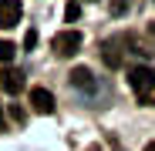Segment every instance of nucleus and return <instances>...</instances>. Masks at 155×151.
Wrapping results in <instances>:
<instances>
[{
	"label": "nucleus",
	"mask_w": 155,
	"mask_h": 151,
	"mask_svg": "<svg viewBox=\"0 0 155 151\" xmlns=\"http://www.w3.org/2000/svg\"><path fill=\"white\" fill-rule=\"evenodd\" d=\"M24 71H17V67H4V74H0V87H4L7 94H20L24 91Z\"/></svg>",
	"instance_id": "20e7f679"
},
{
	"label": "nucleus",
	"mask_w": 155,
	"mask_h": 151,
	"mask_svg": "<svg viewBox=\"0 0 155 151\" xmlns=\"http://www.w3.org/2000/svg\"><path fill=\"white\" fill-rule=\"evenodd\" d=\"M31 108L37 114H51V111H54V94L44 91V87H34L31 91Z\"/></svg>",
	"instance_id": "39448f33"
},
{
	"label": "nucleus",
	"mask_w": 155,
	"mask_h": 151,
	"mask_svg": "<svg viewBox=\"0 0 155 151\" xmlns=\"http://www.w3.org/2000/svg\"><path fill=\"white\" fill-rule=\"evenodd\" d=\"M81 44H84V37L78 30H61L54 40H51V50H54L58 57H74L78 50H81Z\"/></svg>",
	"instance_id": "f03ea898"
},
{
	"label": "nucleus",
	"mask_w": 155,
	"mask_h": 151,
	"mask_svg": "<svg viewBox=\"0 0 155 151\" xmlns=\"http://www.w3.org/2000/svg\"><path fill=\"white\" fill-rule=\"evenodd\" d=\"M71 84H74L78 91H91V87H94V74H91L88 67H74V71H71Z\"/></svg>",
	"instance_id": "0eeeda50"
},
{
	"label": "nucleus",
	"mask_w": 155,
	"mask_h": 151,
	"mask_svg": "<svg viewBox=\"0 0 155 151\" xmlns=\"http://www.w3.org/2000/svg\"><path fill=\"white\" fill-rule=\"evenodd\" d=\"M145 151H155V141H152V144H148V148H145Z\"/></svg>",
	"instance_id": "ddd939ff"
},
{
	"label": "nucleus",
	"mask_w": 155,
	"mask_h": 151,
	"mask_svg": "<svg viewBox=\"0 0 155 151\" xmlns=\"http://www.w3.org/2000/svg\"><path fill=\"white\" fill-rule=\"evenodd\" d=\"M148 34H152V40H155V20H152V24H148Z\"/></svg>",
	"instance_id": "9b49d317"
},
{
	"label": "nucleus",
	"mask_w": 155,
	"mask_h": 151,
	"mask_svg": "<svg viewBox=\"0 0 155 151\" xmlns=\"http://www.w3.org/2000/svg\"><path fill=\"white\" fill-rule=\"evenodd\" d=\"M88 151H101V148H88Z\"/></svg>",
	"instance_id": "4468645a"
},
{
	"label": "nucleus",
	"mask_w": 155,
	"mask_h": 151,
	"mask_svg": "<svg viewBox=\"0 0 155 151\" xmlns=\"http://www.w3.org/2000/svg\"><path fill=\"white\" fill-rule=\"evenodd\" d=\"M14 54H17V44L0 40V61H4V64H10V61H14Z\"/></svg>",
	"instance_id": "6e6552de"
},
{
	"label": "nucleus",
	"mask_w": 155,
	"mask_h": 151,
	"mask_svg": "<svg viewBox=\"0 0 155 151\" xmlns=\"http://www.w3.org/2000/svg\"><path fill=\"white\" fill-rule=\"evenodd\" d=\"M64 17H68V20H78V17H81V7L71 0V4H68V10H64Z\"/></svg>",
	"instance_id": "1a4fd4ad"
},
{
	"label": "nucleus",
	"mask_w": 155,
	"mask_h": 151,
	"mask_svg": "<svg viewBox=\"0 0 155 151\" xmlns=\"http://www.w3.org/2000/svg\"><path fill=\"white\" fill-rule=\"evenodd\" d=\"M24 47H31V50L37 47V30H27V37H24Z\"/></svg>",
	"instance_id": "9d476101"
},
{
	"label": "nucleus",
	"mask_w": 155,
	"mask_h": 151,
	"mask_svg": "<svg viewBox=\"0 0 155 151\" xmlns=\"http://www.w3.org/2000/svg\"><path fill=\"white\" fill-rule=\"evenodd\" d=\"M128 84H132V91L138 94L142 104H152V94H155V71L148 64H138L128 71Z\"/></svg>",
	"instance_id": "f257e3e1"
},
{
	"label": "nucleus",
	"mask_w": 155,
	"mask_h": 151,
	"mask_svg": "<svg viewBox=\"0 0 155 151\" xmlns=\"http://www.w3.org/2000/svg\"><path fill=\"white\" fill-rule=\"evenodd\" d=\"M101 57H105V64L111 71L121 67V40H105V44H101Z\"/></svg>",
	"instance_id": "423d86ee"
},
{
	"label": "nucleus",
	"mask_w": 155,
	"mask_h": 151,
	"mask_svg": "<svg viewBox=\"0 0 155 151\" xmlns=\"http://www.w3.org/2000/svg\"><path fill=\"white\" fill-rule=\"evenodd\" d=\"M20 14H24L20 0H0V30L17 27V24H20Z\"/></svg>",
	"instance_id": "7ed1b4c3"
},
{
	"label": "nucleus",
	"mask_w": 155,
	"mask_h": 151,
	"mask_svg": "<svg viewBox=\"0 0 155 151\" xmlns=\"http://www.w3.org/2000/svg\"><path fill=\"white\" fill-rule=\"evenodd\" d=\"M0 128H4V108H0Z\"/></svg>",
	"instance_id": "f8f14e48"
}]
</instances>
